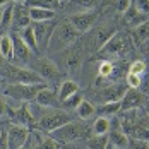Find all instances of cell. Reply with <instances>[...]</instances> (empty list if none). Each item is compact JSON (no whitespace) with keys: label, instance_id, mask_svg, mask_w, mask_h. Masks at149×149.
I'll return each mask as SVG.
<instances>
[{"label":"cell","instance_id":"obj_29","mask_svg":"<svg viewBox=\"0 0 149 149\" xmlns=\"http://www.w3.org/2000/svg\"><path fill=\"white\" fill-rule=\"evenodd\" d=\"M134 38H135V41H139V43L148 41L149 40V22H144V24L134 28Z\"/></svg>","mask_w":149,"mask_h":149},{"label":"cell","instance_id":"obj_34","mask_svg":"<svg viewBox=\"0 0 149 149\" xmlns=\"http://www.w3.org/2000/svg\"><path fill=\"white\" fill-rule=\"evenodd\" d=\"M129 72L134 75H144V72H146V63L142 62V60H137V62H134L132 65H130V69H129Z\"/></svg>","mask_w":149,"mask_h":149},{"label":"cell","instance_id":"obj_15","mask_svg":"<svg viewBox=\"0 0 149 149\" xmlns=\"http://www.w3.org/2000/svg\"><path fill=\"white\" fill-rule=\"evenodd\" d=\"M10 38H12V43H14V57L19 60V62H29L33 52L28 48V45L19 38V34H17V33L12 34Z\"/></svg>","mask_w":149,"mask_h":149},{"label":"cell","instance_id":"obj_47","mask_svg":"<svg viewBox=\"0 0 149 149\" xmlns=\"http://www.w3.org/2000/svg\"><path fill=\"white\" fill-rule=\"evenodd\" d=\"M57 2H63V0H57Z\"/></svg>","mask_w":149,"mask_h":149},{"label":"cell","instance_id":"obj_20","mask_svg":"<svg viewBox=\"0 0 149 149\" xmlns=\"http://www.w3.org/2000/svg\"><path fill=\"white\" fill-rule=\"evenodd\" d=\"M19 38L28 45V48H29L31 52H36L38 50V41H36V34H34V29H33V26H28V28H24V29H21L19 33Z\"/></svg>","mask_w":149,"mask_h":149},{"label":"cell","instance_id":"obj_46","mask_svg":"<svg viewBox=\"0 0 149 149\" xmlns=\"http://www.w3.org/2000/svg\"><path fill=\"white\" fill-rule=\"evenodd\" d=\"M0 86H2V79H0Z\"/></svg>","mask_w":149,"mask_h":149},{"label":"cell","instance_id":"obj_4","mask_svg":"<svg viewBox=\"0 0 149 149\" xmlns=\"http://www.w3.org/2000/svg\"><path fill=\"white\" fill-rule=\"evenodd\" d=\"M3 75L12 82V84H41L43 77L34 72L33 69H24V67H12L5 65Z\"/></svg>","mask_w":149,"mask_h":149},{"label":"cell","instance_id":"obj_25","mask_svg":"<svg viewBox=\"0 0 149 149\" xmlns=\"http://www.w3.org/2000/svg\"><path fill=\"white\" fill-rule=\"evenodd\" d=\"M77 110V115H79V118L81 120H89L94 117V113H96V108H94V104L88 101V100H82L81 104L75 108Z\"/></svg>","mask_w":149,"mask_h":149},{"label":"cell","instance_id":"obj_32","mask_svg":"<svg viewBox=\"0 0 149 149\" xmlns=\"http://www.w3.org/2000/svg\"><path fill=\"white\" fill-rule=\"evenodd\" d=\"M81 65H82V58H81L79 52H72V53L69 55V58H67V69H69L70 72H75Z\"/></svg>","mask_w":149,"mask_h":149},{"label":"cell","instance_id":"obj_14","mask_svg":"<svg viewBox=\"0 0 149 149\" xmlns=\"http://www.w3.org/2000/svg\"><path fill=\"white\" fill-rule=\"evenodd\" d=\"M34 101H36L38 106H41V108H57V104H58V96L55 94V91L48 89L45 86L43 89L36 94Z\"/></svg>","mask_w":149,"mask_h":149},{"label":"cell","instance_id":"obj_8","mask_svg":"<svg viewBox=\"0 0 149 149\" xmlns=\"http://www.w3.org/2000/svg\"><path fill=\"white\" fill-rule=\"evenodd\" d=\"M29 141V130L26 125L14 123L7 130V149H21Z\"/></svg>","mask_w":149,"mask_h":149},{"label":"cell","instance_id":"obj_11","mask_svg":"<svg viewBox=\"0 0 149 149\" xmlns=\"http://www.w3.org/2000/svg\"><path fill=\"white\" fill-rule=\"evenodd\" d=\"M33 70L38 72L43 79L58 77V69H57V65L48 58H36L34 62H33Z\"/></svg>","mask_w":149,"mask_h":149},{"label":"cell","instance_id":"obj_5","mask_svg":"<svg viewBox=\"0 0 149 149\" xmlns=\"http://www.w3.org/2000/svg\"><path fill=\"white\" fill-rule=\"evenodd\" d=\"M89 134V129L86 123H79V122H69L65 125H62L60 129L52 132V137L58 142H72L75 139H81L84 135Z\"/></svg>","mask_w":149,"mask_h":149},{"label":"cell","instance_id":"obj_3","mask_svg":"<svg viewBox=\"0 0 149 149\" xmlns=\"http://www.w3.org/2000/svg\"><path fill=\"white\" fill-rule=\"evenodd\" d=\"M45 88V84H9L3 88V94L7 98H12L15 101L29 103L36 98V94Z\"/></svg>","mask_w":149,"mask_h":149},{"label":"cell","instance_id":"obj_12","mask_svg":"<svg viewBox=\"0 0 149 149\" xmlns=\"http://www.w3.org/2000/svg\"><path fill=\"white\" fill-rule=\"evenodd\" d=\"M12 24L15 28H19V31L28 28L31 24L29 19V9L26 5V2L22 3H14V12H12Z\"/></svg>","mask_w":149,"mask_h":149},{"label":"cell","instance_id":"obj_7","mask_svg":"<svg viewBox=\"0 0 149 149\" xmlns=\"http://www.w3.org/2000/svg\"><path fill=\"white\" fill-rule=\"evenodd\" d=\"M75 29L79 31L81 34L88 33V31L93 29L94 22L98 21V12L96 10H82V12H75V14H70L69 19H67Z\"/></svg>","mask_w":149,"mask_h":149},{"label":"cell","instance_id":"obj_26","mask_svg":"<svg viewBox=\"0 0 149 149\" xmlns=\"http://www.w3.org/2000/svg\"><path fill=\"white\" fill-rule=\"evenodd\" d=\"M110 130V118L104 117H98L93 123V134L94 135H104Z\"/></svg>","mask_w":149,"mask_h":149},{"label":"cell","instance_id":"obj_10","mask_svg":"<svg viewBox=\"0 0 149 149\" xmlns=\"http://www.w3.org/2000/svg\"><path fill=\"white\" fill-rule=\"evenodd\" d=\"M144 104V94L135 88H129L125 91L123 98L120 100V108L122 111H129V110H135V108H141Z\"/></svg>","mask_w":149,"mask_h":149},{"label":"cell","instance_id":"obj_17","mask_svg":"<svg viewBox=\"0 0 149 149\" xmlns=\"http://www.w3.org/2000/svg\"><path fill=\"white\" fill-rule=\"evenodd\" d=\"M123 17H125V21H127V24H130L132 28H137V26H141V24L148 22V15L141 14V12L135 9L132 3H130V7L123 12Z\"/></svg>","mask_w":149,"mask_h":149},{"label":"cell","instance_id":"obj_9","mask_svg":"<svg viewBox=\"0 0 149 149\" xmlns=\"http://www.w3.org/2000/svg\"><path fill=\"white\" fill-rule=\"evenodd\" d=\"M31 26H33L34 34H36L38 48H40V46L46 48L50 38H52V34H53V29H55V26H57V22H55V21H43V22H34V24H31Z\"/></svg>","mask_w":149,"mask_h":149},{"label":"cell","instance_id":"obj_31","mask_svg":"<svg viewBox=\"0 0 149 149\" xmlns=\"http://www.w3.org/2000/svg\"><path fill=\"white\" fill-rule=\"evenodd\" d=\"M96 3H98V0H72L70 7L77 9V12H82V10H93V7Z\"/></svg>","mask_w":149,"mask_h":149},{"label":"cell","instance_id":"obj_44","mask_svg":"<svg viewBox=\"0 0 149 149\" xmlns=\"http://www.w3.org/2000/svg\"><path fill=\"white\" fill-rule=\"evenodd\" d=\"M2 12H3V7H0V21H2Z\"/></svg>","mask_w":149,"mask_h":149},{"label":"cell","instance_id":"obj_6","mask_svg":"<svg viewBox=\"0 0 149 149\" xmlns=\"http://www.w3.org/2000/svg\"><path fill=\"white\" fill-rule=\"evenodd\" d=\"M69 122H72L70 113L62 111V110H53V111L46 113V115H43V117L40 118L38 127H40L41 130H45V132H50V134H52L53 130L60 129L62 125H65V123H69Z\"/></svg>","mask_w":149,"mask_h":149},{"label":"cell","instance_id":"obj_38","mask_svg":"<svg viewBox=\"0 0 149 149\" xmlns=\"http://www.w3.org/2000/svg\"><path fill=\"white\" fill-rule=\"evenodd\" d=\"M5 111H7V103H5L3 98H0V117L5 115Z\"/></svg>","mask_w":149,"mask_h":149},{"label":"cell","instance_id":"obj_45","mask_svg":"<svg viewBox=\"0 0 149 149\" xmlns=\"http://www.w3.org/2000/svg\"><path fill=\"white\" fill-rule=\"evenodd\" d=\"M2 63H3V58L0 57V67H5V65H2Z\"/></svg>","mask_w":149,"mask_h":149},{"label":"cell","instance_id":"obj_37","mask_svg":"<svg viewBox=\"0 0 149 149\" xmlns=\"http://www.w3.org/2000/svg\"><path fill=\"white\" fill-rule=\"evenodd\" d=\"M130 3H132V0H118V10L123 14V12L130 7Z\"/></svg>","mask_w":149,"mask_h":149},{"label":"cell","instance_id":"obj_41","mask_svg":"<svg viewBox=\"0 0 149 149\" xmlns=\"http://www.w3.org/2000/svg\"><path fill=\"white\" fill-rule=\"evenodd\" d=\"M142 108L146 110V113L149 115V101H144V104H142Z\"/></svg>","mask_w":149,"mask_h":149},{"label":"cell","instance_id":"obj_27","mask_svg":"<svg viewBox=\"0 0 149 149\" xmlns=\"http://www.w3.org/2000/svg\"><path fill=\"white\" fill-rule=\"evenodd\" d=\"M88 148L89 149H106L108 148V135H93L88 141Z\"/></svg>","mask_w":149,"mask_h":149},{"label":"cell","instance_id":"obj_13","mask_svg":"<svg viewBox=\"0 0 149 149\" xmlns=\"http://www.w3.org/2000/svg\"><path fill=\"white\" fill-rule=\"evenodd\" d=\"M129 89L127 84H111V86H106L101 89L100 93V98L103 100V103H111V101H120L125 94V91Z\"/></svg>","mask_w":149,"mask_h":149},{"label":"cell","instance_id":"obj_40","mask_svg":"<svg viewBox=\"0 0 149 149\" xmlns=\"http://www.w3.org/2000/svg\"><path fill=\"white\" fill-rule=\"evenodd\" d=\"M21 149H33V144H31L29 141H28V142H26V144H24V146H22Z\"/></svg>","mask_w":149,"mask_h":149},{"label":"cell","instance_id":"obj_1","mask_svg":"<svg viewBox=\"0 0 149 149\" xmlns=\"http://www.w3.org/2000/svg\"><path fill=\"white\" fill-rule=\"evenodd\" d=\"M79 36H81V33L75 29L67 19L60 21V22H57V26L53 29V34H52L46 48L50 52H63L70 45H74L75 41L79 40Z\"/></svg>","mask_w":149,"mask_h":149},{"label":"cell","instance_id":"obj_22","mask_svg":"<svg viewBox=\"0 0 149 149\" xmlns=\"http://www.w3.org/2000/svg\"><path fill=\"white\" fill-rule=\"evenodd\" d=\"M122 111L120 108V101H111V103H103L100 108H96V113L100 117H104V118H110V117H115L117 113Z\"/></svg>","mask_w":149,"mask_h":149},{"label":"cell","instance_id":"obj_2","mask_svg":"<svg viewBox=\"0 0 149 149\" xmlns=\"http://www.w3.org/2000/svg\"><path fill=\"white\" fill-rule=\"evenodd\" d=\"M130 50H132V40H130V36L125 34V33H122V31H117L110 38V41L101 50H98V52H100V55L110 58V57H122L123 53H129Z\"/></svg>","mask_w":149,"mask_h":149},{"label":"cell","instance_id":"obj_16","mask_svg":"<svg viewBox=\"0 0 149 149\" xmlns=\"http://www.w3.org/2000/svg\"><path fill=\"white\" fill-rule=\"evenodd\" d=\"M115 33H117V29H115L113 26H108V24L100 26V28L96 29V34H94V48H96V50H101V48L110 41V38H111Z\"/></svg>","mask_w":149,"mask_h":149},{"label":"cell","instance_id":"obj_39","mask_svg":"<svg viewBox=\"0 0 149 149\" xmlns=\"http://www.w3.org/2000/svg\"><path fill=\"white\" fill-rule=\"evenodd\" d=\"M144 94L149 96V79H146V86H144Z\"/></svg>","mask_w":149,"mask_h":149},{"label":"cell","instance_id":"obj_30","mask_svg":"<svg viewBox=\"0 0 149 149\" xmlns=\"http://www.w3.org/2000/svg\"><path fill=\"white\" fill-rule=\"evenodd\" d=\"M12 12H14V3H7L3 5V12H2V21H0V26L2 28H9L12 24Z\"/></svg>","mask_w":149,"mask_h":149},{"label":"cell","instance_id":"obj_35","mask_svg":"<svg viewBox=\"0 0 149 149\" xmlns=\"http://www.w3.org/2000/svg\"><path fill=\"white\" fill-rule=\"evenodd\" d=\"M132 5H134L141 14L149 15V0H134V2H132Z\"/></svg>","mask_w":149,"mask_h":149},{"label":"cell","instance_id":"obj_18","mask_svg":"<svg viewBox=\"0 0 149 149\" xmlns=\"http://www.w3.org/2000/svg\"><path fill=\"white\" fill-rule=\"evenodd\" d=\"M77 91H79V84H77L75 81H70V79H69V81H63V82L60 84L58 94H57V96H58V101L60 103H63L69 96L75 94Z\"/></svg>","mask_w":149,"mask_h":149},{"label":"cell","instance_id":"obj_21","mask_svg":"<svg viewBox=\"0 0 149 149\" xmlns=\"http://www.w3.org/2000/svg\"><path fill=\"white\" fill-rule=\"evenodd\" d=\"M0 57L3 60H10L14 57V43L9 34H3L0 38Z\"/></svg>","mask_w":149,"mask_h":149},{"label":"cell","instance_id":"obj_24","mask_svg":"<svg viewBox=\"0 0 149 149\" xmlns=\"http://www.w3.org/2000/svg\"><path fill=\"white\" fill-rule=\"evenodd\" d=\"M29 19L33 22H43V21H53L55 10H45V9H29Z\"/></svg>","mask_w":149,"mask_h":149},{"label":"cell","instance_id":"obj_42","mask_svg":"<svg viewBox=\"0 0 149 149\" xmlns=\"http://www.w3.org/2000/svg\"><path fill=\"white\" fill-rule=\"evenodd\" d=\"M10 0H0V7H3V5H7Z\"/></svg>","mask_w":149,"mask_h":149},{"label":"cell","instance_id":"obj_23","mask_svg":"<svg viewBox=\"0 0 149 149\" xmlns=\"http://www.w3.org/2000/svg\"><path fill=\"white\" fill-rule=\"evenodd\" d=\"M62 2L57 0H26V5L29 9H45V10H57Z\"/></svg>","mask_w":149,"mask_h":149},{"label":"cell","instance_id":"obj_33","mask_svg":"<svg viewBox=\"0 0 149 149\" xmlns=\"http://www.w3.org/2000/svg\"><path fill=\"white\" fill-rule=\"evenodd\" d=\"M81 101H82V94L77 91L75 94L69 96V98L63 101V106H65V108H77V106L81 104Z\"/></svg>","mask_w":149,"mask_h":149},{"label":"cell","instance_id":"obj_43","mask_svg":"<svg viewBox=\"0 0 149 149\" xmlns=\"http://www.w3.org/2000/svg\"><path fill=\"white\" fill-rule=\"evenodd\" d=\"M146 52H148V55H149V40L146 41Z\"/></svg>","mask_w":149,"mask_h":149},{"label":"cell","instance_id":"obj_28","mask_svg":"<svg viewBox=\"0 0 149 149\" xmlns=\"http://www.w3.org/2000/svg\"><path fill=\"white\" fill-rule=\"evenodd\" d=\"M98 75L100 79H111L113 75V62L111 60H103L98 67Z\"/></svg>","mask_w":149,"mask_h":149},{"label":"cell","instance_id":"obj_19","mask_svg":"<svg viewBox=\"0 0 149 149\" xmlns=\"http://www.w3.org/2000/svg\"><path fill=\"white\" fill-rule=\"evenodd\" d=\"M108 141H110V144H111V146H115L117 149H125L127 146H129V137H127V134H125L120 127L110 132Z\"/></svg>","mask_w":149,"mask_h":149},{"label":"cell","instance_id":"obj_36","mask_svg":"<svg viewBox=\"0 0 149 149\" xmlns=\"http://www.w3.org/2000/svg\"><path fill=\"white\" fill-rule=\"evenodd\" d=\"M43 149H60V142L53 137H46L43 141Z\"/></svg>","mask_w":149,"mask_h":149}]
</instances>
